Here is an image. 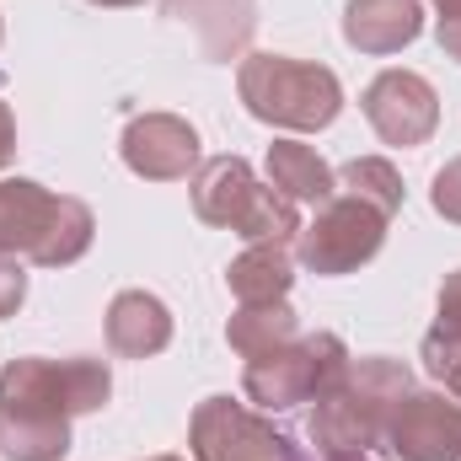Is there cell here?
<instances>
[{
	"mask_svg": "<svg viewBox=\"0 0 461 461\" xmlns=\"http://www.w3.org/2000/svg\"><path fill=\"white\" fill-rule=\"evenodd\" d=\"M113 397L103 359H38L22 354L0 370V451L11 461H59L70 451V419L97 413Z\"/></svg>",
	"mask_w": 461,
	"mask_h": 461,
	"instance_id": "1",
	"label": "cell"
},
{
	"mask_svg": "<svg viewBox=\"0 0 461 461\" xmlns=\"http://www.w3.org/2000/svg\"><path fill=\"white\" fill-rule=\"evenodd\" d=\"M413 392V370L402 359L370 354V359H348L344 375L317 397L312 413V446L322 456H365L381 446L392 408Z\"/></svg>",
	"mask_w": 461,
	"mask_h": 461,
	"instance_id": "2",
	"label": "cell"
},
{
	"mask_svg": "<svg viewBox=\"0 0 461 461\" xmlns=\"http://www.w3.org/2000/svg\"><path fill=\"white\" fill-rule=\"evenodd\" d=\"M97 221L81 199L49 194L32 177H0V252L27 258L38 268H70L86 258Z\"/></svg>",
	"mask_w": 461,
	"mask_h": 461,
	"instance_id": "3",
	"label": "cell"
},
{
	"mask_svg": "<svg viewBox=\"0 0 461 461\" xmlns=\"http://www.w3.org/2000/svg\"><path fill=\"white\" fill-rule=\"evenodd\" d=\"M236 92L247 103V113L258 123L274 129H328L333 118L344 113V86L328 65L312 59H290V54H247L236 70Z\"/></svg>",
	"mask_w": 461,
	"mask_h": 461,
	"instance_id": "4",
	"label": "cell"
},
{
	"mask_svg": "<svg viewBox=\"0 0 461 461\" xmlns=\"http://www.w3.org/2000/svg\"><path fill=\"white\" fill-rule=\"evenodd\" d=\"M188 188H194V215L204 226L236 230L247 241H290L301 230L295 204L274 183H258V172L241 156H210Z\"/></svg>",
	"mask_w": 461,
	"mask_h": 461,
	"instance_id": "5",
	"label": "cell"
},
{
	"mask_svg": "<svg viewBox=\"0 0 461 461\" xmlns=\"http://www.w3.org/2000/svg\"><path fill=\"white\" fill-rule=\"evenodd\" d=\"M348 365V348L339 333H306L285 348H268L258 359H247L241 392L263 408V413H290L301 402H317Z\"/></svg>",
	"mask_w": 461,
	"mask_h": 461,
	"instance_id": "6",
	"label": "cell"
},
{
	"mask_svg": "<svg viewBox=\"0 0 461 461\" xmlns=\"http://www.w3.org/2000/svg\"><path fill=\"white\" fill-rule=\"evenodd\" d=\"M386 215L354 194H333L328 204H317V221L295 230V263L322 274V279H339V274H354L365 268L381 241H386Z\"/></svg>",
	"mask_w": 461,
	"mask_h": 461,
	"instance_id": "7",
	"label": "cell"
},
{
	"mask_svg": "<svg viewBox=\"0 0 461 461\" xmlns=\"http://www.w3.org/2000/svg\"><path fill=\"white\" fill-rule=\"evenodd\" d=\"M194 461H312L285 429H274L263 413L230 402V397H204L188 424Z\"/></svg>",
	"mask_w": 461,
	"mask_h": 461,
	"instance_id": "8",
	"label": "cell"
},
{
	"mask_svg": "<svg viewBox=\"0 0 461 461\" xmlns=\"http://www.w3.org/2000/svg\"><path fill=\"white\" fill-rule=\"evenodd\" d=\"M381 446L397 461H461V402L451 392H408L392 408Z\"/></svg>",
	"mask_w": 461,
	"mask_h": 461,
	"instance_id": "9",
	"label": "cell"
},
{
	"mask_svg": "<svg viewBox=\"0 0 461 461\" xmlns=\"http://www.w3.org/2000/svg\"><path fill=\"white\" fill-rule=\"evenodd\" d=\"M359 108H365L370 129H375L386 145H402V150L424 145V140L440 129V97H435V86H429L424 76H413V70H381V76L365 86Z\"/></svg>",
	"mask_w": 461,
	"mask_h": 461,
	"instance_id": "10",
	"label": "cell"
},
{
	"mask_svg": "<svg viewBox=\"0 0 461 461\" xmlns=\"http://www.w3.org/2000/svg\"><path fill=\"white\" fill-rule=\"evenodd\" d=\"M118 150H123V167L145 183H183L188 172H199V134L177 113L129 118Z\"/></svg>",
	"mask_w": 461,
	"mask_h": 461,
	"instance_id": "11",
	"label": "cell"
},
{
	"mask_svg": "<svg viewBox=\"0 0 461 461\" xmlns=\"http://www.w3.org/2000/svg\"><path fill=\"white\" fill-rule=\"evenodd\" d=\"M172 22H188L199 32L204 59H241L258 32V0H161Z\"/></svg>",
	"mask_w": 461,
	"mask_h": 461,
	"instance_id": "12",
	"label": "cell"
},
{
	"mask_svg": "<svg viewBox=\"0 0 461 461\" xmlns=\"http://www.w3.org/2000/svg\"><path fill=\"white\" fill-rule=\"evenodd\" d=\"M419 32H424L419 0H348L344 5V38L359 54H397Z\"/></svg>",
	"mask_w": 461,
	"mask_h": 461,
	"instance_id": "13",
	"label": "cell"
},
{
	"mask_svg": "<svg viewBox=\"0 0 461 461\" xmlns=\"http://www.w3.org/2000/svg\"><path fill=\"white\" fill-rule=\"evenodd\" d=\"M172 344V312L150 290H118L108 306V348L118 359H150Z\"/></svg>",
	"mask_w": 461,
	"mask_h": 461,
	"instance_id": "14",
	"label": "cell"
},
{
	"mask_svg": "<svg viewBox=\"0 0 461 461\" xmlns=\"http://www.w3.org/2000/svg\"><path fill=\"white\" fill-rule=\"evenodd\" d=\"M226 285L241 306L285 301L290 285H295V252H290L285 241H252V247L226 268Z\"/></svg>",
	"mask_w": 461,
	"mask_h": 461,
	"instance_id": "15",
	"label": "cell"
},
{
	"mask_svg": "<svg viewBox=\"0 0 461 461\" xmlns=\"http://www.w3.org/2000/svg\"><path fill=\"white\" fill-rule=\"evenodd\" d=\"M268 183H274L290 204H328V199L339 194L333 167H328L312 145H301V140H274V145H268Z\"/></svg>",
	"mask_w": 461,
	"mask_h": 461,
	"instance_id": "16",
	"label": "cell"
},
{
	"mask_svg": "<svg viewBox=\"0 0 461 461\" xmlns=\"http://www.w3.org/2000/svg\"><path fill=\"white\" fill-rule=\"evenodd\" d=\"M419 359H424V370L461 402V268L446 274V285H440V317L424 333Z\"/></svg>",
	"mask_w": 461,
	"mask_h": 461,
	"instance_id": "17",
	"label": "cell"
},
{
	"mask_svg": "<svg viewBox=\"0 0 461 461\" xmlns=\"http://www.w3.org/2000/svg\"><path fill=\"white\" fill-rule=\"evenodd\" d=\"M301 339V317L290 312V301H258V306H236L226 322V344L241 359H258L268 348H285Z\"/></svg>",
	"mask_w": 461,
	"mask_h": 461,
	"instance_id": "18",
	"label": "cell"
},
{
	"mask_svg": "<svg viewBox=\"0 0 461 461\" xmlns=\"http://www.w3.org/2000/svg\"><path fill=\"white\" fill-rule=\"evenodd\" d=\"M339 188L354 194V199H365V204H375L386 221L402 210V177H397V167L381 161V156H359V161H348L344 172H339Z\"/></svg>",
	"mask_w": 461,
	"mask_h": 461,
	"instance_id": "19",
	"label": "cell"
},
{
	"mask_svg": "<svg viewBox=\"0 0 461 461\" xmlns=\"http://www.w3.org/2000/svg\"><path fill=\"white\" fill-rule=\"evenodd\" d=\"M429 204H435V215H446L451 226H461V156H456V161H446V167L435 172Z\"/></svg>",
	"mask_w": 461,
	"mask_h": 461,
	"instance_id": "20",
	"label": "cell"
},
{
	"mask_svg": "<svg viewBox=\"0 0 461 461\" xmlns=\"http://www.w3.org/2000/svg\"><path fill=\"white\" fill-rule=\"evenodd\" d=\"M27 301V274H22V258L0 252V317H16V306Z\"/></svg>",
	"mask_w": 461,
	"mask_h": 461,
	"instance_id": "21",
	"label": "cell"
},
{
	"mask_svg": "<svg viewBox=\"0 0 461 461\" xmlns=\"http://www.w3.org/2000/svg\"><path fill=\"white\" fill-rule=\"evenodd\" d=\"M440 5V22H435V38L446 49V59H461V0H435Z\"/></svg>",
	"mask_w": 461,
	"mask_h": 461,
	"instance_id": "22",
	"label": "cell"
},
{
	"mask_svg": "<svg viewBox=\"0 0 461 461\" xmlns=\"http://www.w3.org/2000/svg\"><path fill=\"white\" fill-rule=\"evenodd\" d=\"M16 156V118H11V108L0 103V167Z\"/></svg>",
	"mask_w": 461,
	"mask_h": 461,
	"instance_id": "23",
	"label": "cell"
},
{
	"mask_svg": "<svg viewBox=\"0 0 461 461\" xmlns=\"http://www.w3.org/2000/svg\"><path fill=\"white\" fill-rule=\"evenodd\" d=\"M92 5H108V11H129V5H145V0H92Z\"/></svg>",
	"mask_w": 461,
	"mask_h": 461,
	"instance_id": "24",
	"label": "cell"
},
{
	"mask_svg": "<svg viewBox=\"0 0 461 461\" xmlns=\"http://www.w3.org/2000/svg\"><path fill=\"white\" fill-rule=\"evenodd\" d=\"M328 461H365V456H328Z\"/></svg>",
	"mask_w": 461,
	"mask_h": 461,
	"instance_id": "25",
	"label": "cell"
},
{
	"mask_svg": "<svg viewBox=\"0 0 461 461\" xmlns=\"http://www.w3.org/2000/svg\"><path fill=\"white\" fill-rule=\"evenodd\" d=\"M150 461H183V456H150Z\"/></svg>",
	"mask_w": 461,
	"mask_h": 461,
	"instance_id": "26",
	"label": "cell"
},
{
	"mask_svg": "<svg viewBox=\"0 0 461 461\" xmlns=\"http://www.w3.org/2000/svg\"><path fill=\"white\" fill-rule=\"evenodd\" d=\"M0 38H5V27H0Z\"/></svg>",
	"mask_w": 461,
	"mask_h": 461,
	"instance_id": "27",
	"label": "cell"
}]
</instances>
